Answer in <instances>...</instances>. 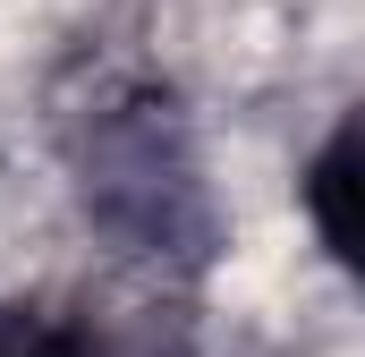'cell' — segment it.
<instances>
[{
	"label": "cell",
	"mask_w": 365,
	"mask_h": 357,
	"mask_svg": "<svg viewBox=\"0 0 365 357\" xmlns=\"http://www.w3.org/2000/svg\"><path fill=\"white\" fill-rule=\"evenodd\" d=\"M0 357H170L153 323H119L60 298H0Z\"/></svg>",
	"instance_id": "obj_3"
},
{
	"label": "cell",
	"mask_w": 365,
	"mask_h": 357,
	"mask_svg": "<svg viewBox=\"0 0 365 357\" xmlns=\"http://www.w3.org/2000/svg\"><path fill=\"white\" fill-rule=\"evenodd\" d=\"M68 178L86 221L128 264L195 272L212 256V187L170 86L102 77L86 111H68Z\"/></svg>",
	"instance_id": "obj_1"
},
{
	"label": "cell",
	"mask_w": 365,
	"mask_h": 357,
	"mask_svg": "<svg viewBox=\"0 0 365 357\" xmlns=\"http://www.w3.org/2000/svg\"><path fill=\"white\" fill-rule=\"evenodd\" d=\"M297 204H306L314 247L365 289V102H357V111H340V128L306 154Z\"/></svg>",
	"instance_id": "obj_2"
}]
</instances>
